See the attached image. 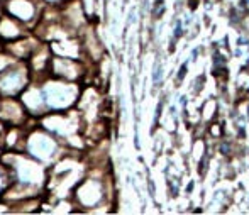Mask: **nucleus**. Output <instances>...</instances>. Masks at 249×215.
<instances>
[{"label": "nucleus", "mask_w": 249, "mask_h": 215, "mask_svg": "<svg viewBox=\"0 0 249 215\" xmlns=\"http://www.w3.org/2000/svg\"><path fill=\"white\" fill-rule=\"evenodd\" d=\"M76 88L70 83H50L44 88L43 98L53 108H65L75 102Z\"/></svg>", "instance_id": "f257e3e1"}, {"label": "nucleus", "mask_w": 249, "mask_h": 215, "mask_svg": "<svg viewBox=\"0 0 249 215\" xmlns=\"http://www.w3.org/2000/svg\"><path fill=\"white\" fill-rule=\"evenodd\" d=\"M29 153L37 160H50L56 153V143L46 134H34L29 141Z\"/></svg>", "instance_id": "f03ea898"}, {"label": "nucleus", "mask_w": 249, "mask_h": 215, "mask_svg": "<svg viewBox=\"0 0 249 215\" xmlns=\"http://www.w3.org/2000/svg\"><path fill=\"white\" fill-rule=\"evenodd\" d=\"M24 70L17 68L12 72L0 73V91L5 95H14L17 91H20L26 87V73H22Z\"/></svg>", "instance_id": "7ed1b4c3"}, {"label": "nucleus", "mask_w": 249, "mask_h": 215, "mask_svg": "<svg viewBox=\"0 0 249 215\" xmlns=\"http://www.w3.org/2000/svg\"><path fill=\"white\" fill-rule=\"evenodd\" d=\"M9 12L16 19L29 20L34 16V7L27 0H12V2H9Z\"/></svg>", "instance_id": "20e7f679"}, {"label": "nucleus", "mask_w": 249, "mask_h": 215, "mask_svg": "<svg viewBox=\"0 0 249 215\" xmlns=\"http://www.w3.org/2000/svg\"><path fill=\"white\" fill-rule=\"evenodd\" d=\"M19 179L26 183H36L39 179H43L39 164L31 163V161H24L19 166Z\"/></svg>", "instance_id": "39448f33"}, {"label": "nucleus", "mask_w": 249, "mask_h": 215, "mask_svg": "<svg viewBox=\"0 0 249 215\" xmlns=\"http://www.w3.org/2000/svg\"><path fill=\"white\" fill-rule=\"evenodd\" d=\"M0 34L5 37H16L19 36V27L14 24V20L3 19L0 20Z\"/></svg>", "instance_id": "423d86ee"}, {"label": "nucleus", "mask_w": 249, "mask_h": 215, "mask_svg": "<svg viewBox=\"0 0 249 215\" xmlns=\"http://www.w3.org/2000/svg\"><path fill=\"white\" fill-rule=\"evenodd\" d=\"M7 66H9V58L7 56H0V73L5 72Z\"/></svg>", "instance_id": "0eeeda50"}, {"label": "nucleus", "mask_w": 249, "mask_h": 215, "mask_svg": "<svg viewBox=\"0 0 249 215\" xmlns=\"http://www.w3.org/2000/svg\"><path fill=\"white\" fill-rule=\"evenodd\" d=\"M2 186H3V170L0 168V190H2Z\"/></svg>", "instance_id": "6e6552de"}]
</instances>
